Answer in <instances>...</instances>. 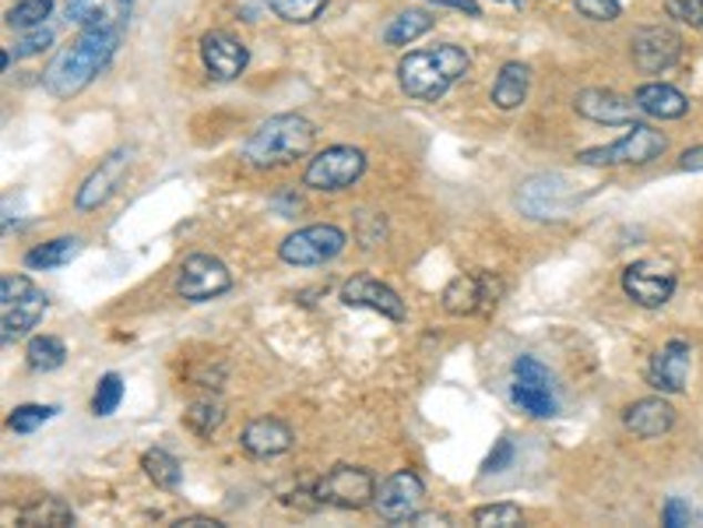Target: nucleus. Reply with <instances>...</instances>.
<instances>
[{"instance_id":"obj_7","label":"nucleus","mask_w":703,"mask_h":528,"mask_svg":"<svg viewBox=\"0 0 703 528\" xmlns=\"http://www.w3.org/2000/svg\"><path fill=\"white\" fill-rule=\"evenodd\" d=\"M317 504H330L342 507V511H359V507H369L377 497V479L363 465H335L327 469L317 486H314Z\"/></svg>"},{"instance_id":"obj_4","label":"nucleus","mask_w":703,"mask_h":528,"mask_svg":"<svg viewBox=\"0 0 703 528\" xmlns=\"http://www.w3.org/2000/svg\"><path fill=\"white\" fill-rule=\"evenodd\" d=\"M47 307H50L47 293L29 275L0 278V338H4V345L26 338L43 321Z\"/></svg>"},{"instance_id":"obj_33","label":"nucleus","mask_w":703,"mask_h":528,"mask_svg":"<svg viewBox=\"0 0 703 528\" xmlns=\"http://www.w3.org/2000/svg\"><path fill=\"white\" fill-rule=\"evenodd\" d=\"M471 521L482 525V528H513V525L524 521V515L517 504H486V507H475Z\"/></svg>"},{"instance_id":"obj_3","label":"nucleus","mask_w":703,"mask_h":528,"mask_svg":"<svg viewBox=\"0 0 703 528\" xmlns=\"http://www.w3.org/2000/svg\"><path fill=\"white\" fill-rule=\"evenodd\" d=\"M317 141V128L303 113H278L267 116L264 124L243 141V159L257 170L288 166L303 159Z\"/></svg>"},{"instance_id":"obj_22","label":"nucleus","mask_w":703,"mask_h":528,"mask_svg":"<svg viewBox=\"0 0 703 528\" xmlns=\"http://www.w3.org/2000/svg\"><path fill=\"white\" fill-rule=\"evenodd\" d=\"M623 426L640 437V440H654V437H665L672 426H675V409L665 398H640L633 405H626L623 413Z\"/></svg>"},{"instance_id":"obj_12","label":"nucleus","mask_w":703,"mask_h":528,"mask_svg":"<svg viewBox=\"0 0 703 528\" xmlns=\"http://www.w3.org/2000/svg\"><path fill=\"white\" fill-rule=\"evenodd\" d=\"M426 504V486L416 473H395L390 479H384L377 486V497H374V507L377 515L390 525H401V521H411Z\"/></svg>"},{"instance_id":"obj_5","label":"nucleus","mask_w":703,"mask_h":528,"mask_svg":"<svg viewBox=\"0 0 703 528\" xmlns=\"http://www.w3.org/2000/svg\"><path fill=\"white\" fill-rule=\"evenodd\" d=\"M665 149H669L665 134L648 124H633L623 138L612 141V145L584 149L577 155V162H584V166H644V162L665 155Z\"/></svg>"},{"instance_id":"obj_28","label":"nucleus","mask_w":703,"mask_h":528,"mask_svg":"<svg viewBox=\"0 0 703 528\" xmlns=\"http://www.w3.org/2000/svg\"><path fill=\"white\" fill-rule=\"evenodd\" d=\"M141 469L144 476H149L159 490H176L180 479H183V469H180V461L165 451V448H152V451H144L141 455Z\"/></svg>"},{"instance_id":"obj_26","label":"nucleus","mask_w":703,"mask_h":528,"mask_svg":"<svg viewBox=\"0 0 703 528\" xmlns=\"http://www.w3.org/2000/svg\"><path fill=\"white\" fill-rule=\"evenodd\" d=\"M64 359H68V345L57 335H35L26 349V363L35 374H53L64 367Z\"/></svg>"},{"instance_id":"obj_30","label":"nucleus","mask_w":703,"mask_h":528,"mask_svg":"<svg viewBox=\"0 0 703 528\" xmlns=\"http://www.w3.org/2000/svg\"><path fill=\"white\" fill-rule=\"evenodd\" d=\"M267 8L288 26H309L324 14L327 0H267Z\"/></svg>"},{"instance_id":"obj_39","label":"nucleus","mask_w":703,"mask_h":528,"mask_svg":"<svg viewBox=\"0 0 703 528\" xmlns=\"http://www.w3.org/2000/svg\"><path fill=\"white\" fill-rule=\"evenodd\" d=\"M690 518H693V511H690V504L682 497H669L665 507H661V525H669V528L690 525Z\"/></svg>"},{"instance_id":"obj_42","label":"nucleus","mask_w":703,"mask_h":528,"mask_svg":"<svg viewBox=\"0 0 703 528\" xmlns=\"http://www.w3.org/2000/svg\"><path fill=\"white\" fill-rule=\"evenodd\" d=\"M426 4H437V8H454V11H465L471 18H482V8L475 4V0H426Z\"/></svg>"},{"instance_id":"obj_40","label":"nucleus","mask_w":703,"mask_h":528,"mask_svg":"<svg viewBox=\"0 0 703 528\" xmlns=\"http://www.w3.org/2000/svg\"><path fill=\"white\" fill-rule=\"evenodd\" d=\"M95 11H99V8L92 4V0H68V22L78 26V29H85V26L92 22Z\"/></svg>"},{"instance_id":"obj_8","label":"nucleus","mask_w":703,"mask_h":528,"mask_svg":"<svg viewBox=\"0 0 703 528\" xmlns=\"http://www.w3.org/2000/svg\"><path fill=\"white\" fill-rule=\"evenodd\" d=\"M345 243H348L345 230L320 222V226H306V230H296L293 236H285L278 257L285 264H293V268H314V264L335 261L345 251Z\"/></svg>"},{"instance_id":"obj_16","label":"nucleus","mask_w":703,"mask_h":528,"mask_svg":"<svg viewBox=\"0 0 703 528\" xmlns=\"http://www.w3.org/2000/svg\"><path fill=\"white\" fill-rule=\"evenodd\" d=\"M131 170V149H116L110 152L106 159L99 162V166L85 176V184L78 187V197H74V209L78 212H95L102 209L106 201L116 194V187L123 184V176H128Z\"/></svg>"},{"instance_id":"obj_36","label":"nucleus","mask_w":703,"mask_h":528,"mask_svg":"<svg viewBox=\"0 0 703 528\" xmlns=\"http://www.w3.org/2000/svg\"><path fill=\"white\" fill-rule=\"evenodd\" d=\"M665 14L703 32V0H665Z\"/></svg>"},{"instance_id":"obj_27","label":"nucleus","mask_w":703,"mask_h":528,"mask_svg":"<svg viewBox=\"0 0 703 528\" xmlns=\"http://www.w3.org/2000/svg\"><path fill=\"white\" fill-rule=\"evenodd\" d=\"M429 29H432L429 11H401L398 18H390V26L384 29V43L408 47V43H416L419 35H426Z\"/></svg>"},{"instance_id":"obj_35","label":"nucleus","mask_w":703,"mask_h":528,"mask_svg":"<svg viewBox=\"0 0 703 528\" xmlns=\"http://www.w3.org/2000/svg\"><path fill=\"white\" fill-rule=\"evenodd\" d=\"M57 413H60L57 405H18V409H11V416H8V426L14 434H32L43 423H50Z\"/></svg>"},{"instance_id":"obj_2","label":"nucleus","mask_w":703,"mask_h":528,"mask_svg":"<svg viewBox=\"0 0 703 528\" xmlns=\"http://www.w3.org/2000/svg\"><path fill=\"white\" fill-rule=\"evenodd\" d=\"M468 68H471V57L461 47L440 43V47L411 50L408 57H401L398 81L405 95L422 99V103H437V99L450 92V85H458L468 74Z\"/></svg>"},{"instance_id":"obj_43","label":"nucleus","mask_w":703,"mask_h":528,"mask_svg":"<svg viewBox=\"0 0 703 528\" xmlns=\"http://www.w3.org/2000/svg\"><path fill=\"white\" fill-rule=\"evenodd\" d=\"M679 166L682 170H690V173H696V170H703V145H696V149H686L679 155Z\"/></svg>"},{"instance_id":"obj_19","label":"nucleus","mask_w":703,"mask_h":528,"mask_svg":"<svg viewBox=\"0 0 703 528\" xmlns=\"http://www.w3.org/2000/svg\"><path fill=\"white\" fill-rule=\"evenodd\" d=\"M201 60L204 68H208V74L215 81H233L246 71V60H251V53H246V47L240 43L236 35L222 32V29H212L201 35Z\"/></svg>"},{"instance_id":"obj_18","label":"nucleus","mask_w":703,"mask_h":528,"mask_svg":"<svg viewBox=\"0 0 703 528\" xmlns=\"http://www.w3.org/2000/svg\"><path fill=\"white\" fill-rule=\"evenodd\" d=\"M528 219H563L570 212V191L563 176H531L517 194Z\"/></svg>"},{"instance_id":"obj_41","label":"nucleus","mask_w":703,"mask_h":528,"mask_svg":"<svg viewBox=\"0 0 703 528\" xmlns=\"http://www.w3.org/2000/svg\"><path fill=\"white\" fill-rule=\"evenodd\" d=\"M510 461H513V444L503 437V440H496V451L486 458V473H500V469H507Z\"/></svg>"},{"instance_id":"obj_9","label":"nucleus","mask_w":703,"mask_h":528,"mask_svg":"<svg viewBox=\"0 0 703 528\" xmlns=\"http://www.w3.org/2000/svg\"><path fill=\"white\" fill-rule=\"evenodd\" d=\"M513 402L534 419H549L560 413V398H556V380L534 356L513 359Z\"/></svg>"},{"instance_id":"obj_6","label":"nucleus","mask_w":703,"mask_h":528,"mask_svg":"<svg viewBox=\"0 0 703 528\" xmlns=\"http://www.w3.org/2000/svg\"><path fill=\"white\" fill-rule=\"evenodd\" d=\"M366 173V152L363 149H352V145H330L324 152H317L309 159V166L303 173V184L309 191H345L352 187L356 180Z\"/></svg>"},{"instance_id":"obj_29","label":"nucleus","mask_w":703,"mask_h":528,"mask_svg":"<svg viewBox=\"0 0 703 528\" xmlns=\"http://www.w3.org/2000/svg\"><path fill=\"white\" fill-rule=\"evenodd\" d=\"M183 419H187V426L197 437H212L225 419V405L218 398H197V402H191V409Z\"/></svg>"},{"instance_id":"obj_24","label":"nucleus","mask_w":703,"mask_h":528,"mask_svg":"<svg viewBox=\"0 0 703 528\" xmlns=\"http://www.w3.org/2000/svg\"><path fill=\"white\" fill-rule=\"evenodd\" d=\"M528 85H531V71L521 60H510V64L500 68L492 81V103L500 110H517L528 99Z\"/></svg>"},{"instance_id":"obj_13","label":"nucleus","mask_w":703,"mask_h":528,"mask_svg":"<svg viewBox=\"0 0 703 528\" xmlns=\"http://www.w3.org/2000/svg\"><path fill=\"white\" fill-rule=\"evenodd\" d=\"M500 293H503V286L489 272H461L458 278L447 282V290H444V311L454 314V317L479 314V311L496 307Z\"/></svg>"},{"instance_id":"obj_31","label":"nucleus","mask_w":703,"mask_h":528,"mask_svg":"<svg viewBox=\"0 0 703 528\" xmlns=\"http://www.w3.org/2000/svg\"><path fill=\"white\" fill-rule=\"evenodd\" d=\"M123 402V380L120 374H102L95 384V395H92V416L95 419H106L120 409Z\"/></svg>"},{"instance_id":"obj_45","label":"nucleus","mask_w":703,"mask_h":528,"mask_svg":"<svg viewBox=\"0 0 703 528\" xmlns=\"http://www.w3.org/2000/svg\"><path fill=\"white\" fill-rule=\"evenodd\" d=\"M500 4H521V0H500Z\"/></svg>"},{"instance_id":"obj_44","label":"nucleus","mask_w":703,"mask_h":528,"mask_svg":"<svg viewBox=\"0 0 703 528\" xmlns=\"http://www.w3.org/2000/svg\"><path fill=\"white\" fill-rule=\"evenodd\" d=\"M176 525L180 528H222V521H215V518H180Z\"/></svg>"},{"instance_id":"obj_37","label":"nucleus","mask_w":703,"mask_h":528,"mask_svg":"<svg viewBox=\"0 0 703 528\" xmlns=\"http://www.w3.org/2000/svg\"><path fill=\"white\" fill-rule=\"evenodd\" d=\"M626 0H577V11L591 22H615L619 14H623Z\"/></svg>"},{"instance_id":"obj_21","label":"nucleus","mask_w":703,"mask_h":528,"mask_svg":"<svg viewBox=\"0 0 703 528\" xmlns=\"http://www.w3.org/2000/svg\"><path fill=\"white\" fill-rule=\"evenodd\" d=\"M573 110L594 120V124H633L636 103L612 89H584L573 99Z\"/></svg>"},{"instance_id":"obj_1","label":"nucleus","mask_w":703,"mask_h":528,"mask_svg":"<svg viewBox=\"0 0 703 528\" xmlns=\"http://www.w3.org/2000/svg\"><path fill=\"white\" fill-rule=\"evenodd\" d=\"M128 14L131 0H110V4H102L92 14V22L81 29L74 43L53 57V64L43 74V85L53 99H71L92 85L95 74L113 60L123 26H128Z\"/></svg>"},{"instance_id":"obj_10","label":"nucleus","mask_w":703,"mask_h":528,"mask_svg":"<svg viewBox=\"0 0 703 528\" xmlns=\"http://www.w3.org/2000/svg\"><path fill=\"white\" fill-rule=\"evenodd\" d=\"M675 264L661 261V257H644V261H633L630 268L623 272V293L636 303V307H665L675 293Z\"/></svg>"},{"instance_id":"obj_14","label":"nucleus","mask_w":703,"mask_h":528,"mask_svg":"<svg viewBox=\"0 0 703 528\" xmlns=\"http://www.w3.org/2000/svg\"><path fill=\"white\" fill-rule=\"evenodd\" d=\"M690 370H693V345L686 338H672L651 356L648 384L661 395H679V392H686Z\"/></svg>"},{"instance_id":"obj_20","label":"nucleus","mask_w":703,"mask_h":528,"mask_svg":"<svg viewBox=\"0 0 703 528\" xmlns=\"http://www.w3.org/2000/svg\"><path fill=\"white\" fill-rule=\"evenodd\" d=\"M293 430L275 419V416H261L254 423H246L243 426V434H240V448L246 455H254V458H275V455H285L288 448H293Z\"/></svg>"},{"instance_id":"obj_11","label":"nucleus","mask_w":703,"mask_h":528,"mask_svg":"<svg viewBox=\"0 0 703 528\" xmlns=\"http://www.w3.org/2000/svg\"><path fill=\"white\" fill-rule=\"evenodd\" d=\"M233 290V272L215 254H191L183 257L176 272V293L187 303H208Z\"/></svg>"},{"instance_id":"obj_32","label":"nucleus","mask_w":703,"mask_h":528,"mask_svg":"<svg viewBox=\"0 0 703 528\" xmlns=\"http://www.w3.org/2000/svg\"><path fill=\"white\" fill-rule=\"evenodd\" d=\"M50 11H53V0H18L8 11V29H18V32L39 29L50 18Z\"/></svg>"},{"instance_id":"obj_38","label":"nucleus","mask_w":703,"mask_h":528,"mask_svg":"<svg viewBox=\"0 0 703 528\" xmlns=\"http://www.w3.org/2000/svg\"><path fill=\"white\" fill-rule=\"evenodd\" d=\"M53 43V32L47 29V26H39V29H32L22 43L14 47V57H35V53H43L47 47Z\"/></svg>"},{"instance_id":"obj_34","label":"nucleus","mask_w":703,"mask_h":528,"mask_svg":"<svg viewBox=\"0 0 703 528\" xmlns=\"http://www.w3.org/2000/svg\"><path fill=\"white\" fill-rule=\"evenodd\" d=\"M26 525H71L74 521V511L57 497H43L35 507H29V511L22 515Z\"/></svg>"},{"instance_id":"obj_25","label":"nucleus","mask_w":703,"mask_h":528,"mask_svg":"<svg viewBox=\"0 0 703 528\" xmlns=\"http://www.w3.org/2000/svg\"><path fill=\"white\" fill-rule=\"evenodd\" d=\"M81 254V240L78 236H53L47 243H39L26 254V268L32 272H50V268H64Z\"/></svg>"},{"instance_id":"obj_23","label":"nucleus","mask_w":703,"mask_h":528,"mask_svg":"<svg viewBox=\"0 0 703 528\" xmlns=\"http://www.w3.org/2000/svg\"><path fill=\"white\" fill-rule=\"evenodd\" d=\"M633 103L640 113H648L654 120H679L690 113V99L675 85H665V81H648V85H640L633 92Z\"/></svg>"},{"instance_id":"obj_17","label":"nucleus","mask_w":703,"mask_h":528,"mask_svg":"<svg viewBox=\"0 0 703 528\" xmlns=\"http://www.w3.org/2000/svg\"><path fill=\"white\" fill-rule=\"evenodd\" d=\"M342 303L345 307H363V311H374L387 321H405L408 307L405 299L387 286V282L374 278V275H352L345 286H342Z\"/></svg>"},{"instance_id":"obj_15","label":"nucleus","mask_w":703,"mask_h":528,"mask_svg":"<svg viewBox=\"0 0 703 528\" xmlns=\"http://www.w3.org/2000/svg\"><path fill=\"white\" fill-rule=\"evenodd\" d=\"M630 53H633V64L644 71V74H661L679 64L682 57V39L665 29V26H644L636 29L630 39Z\"/></svg>"}]
</instances>
